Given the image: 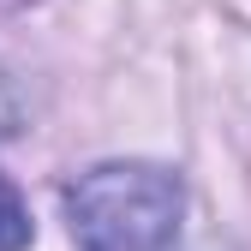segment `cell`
<instances>
[{"label": "cell", "mask_w": 251, "mask_h": 251, "mask_svg": "<svg viewBox=\"0 0 251 251\" xmlns=\"http://www.w3.org/2000/svg\"><path fill=\"white\" fill-rule=\"evenodd\" d=\"M185 185L162 162H102L66 185L78 251H174Z\"/></svg>", "instance_id": "6da1fadb"}, {"label": "cell", "mask_w": 251, "mask_h": 251, "mask_svg": "<svg viewBox=\"0 0 251 251\" xmlns=\"http://www.w3.org/2000/svg\"><path fill=\"white\" fill-rule=\"evenodd\" d=\"M36 222H30V203L18 198V185L0 174V251H30Z\"/></svg>", "instance_id": "7a4b0ae2"}, {"label": "cell", "mask_w": 251, "mask_h": 251, "mask_svg": "<svg viewBox=\"0 0 251 251\" xmlns=\"http://www.w3.org/2000/svg\"><path fill=\"white\" fill-rule=\"evenodd\" d=\"M12 126H18V96H12V84L0 78V138H12Z\"/></svg>", "instance_id": "3957f363"}, {"label": "cell", "mask_w": 251, "mask_h": 251, "mask_svg": "<svg viewBox=\"0 0 251 251\" xmlns=\"http://www.w3.org/2000/svg\"><path fill=\"white\" fill-rule=\"evenodd\" d=\"M198 251H227V245H198Z\"/></svg>", "instance_id": "277c9868"}]
</instances>
